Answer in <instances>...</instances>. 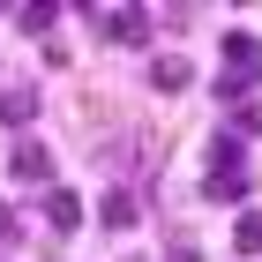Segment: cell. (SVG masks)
<instances>
[{
    "label": "cell",
    "instance_id": "7",
    "mask_svg": "<svg viewBox=\"0 0 262 262\" xmlns=\"http://www.w3.org/2000/svg\"><path fill=\"white\" fill-rule=\"evenodd\" d=\"M247 187H255L247 172H210V180H202V195H210V202H247Z\"/></svg>",
    "mask_w": 262,
    "mask_h": 262
},
{
    "label": "cell",
    "instance_id": "8",
    "mask_svg": "<svg viewBox=\"0 0 262 262\" xmlns=\"http://www.w3.org/2000/svg\"><path fill=\"white\" fill-rule=\"evenodd\" d=\"M210 172H247V150L232 135H217V142H210Z\"/></svg>",
    "mask_w": 262,
    "mask_h": 262
},
{
    "label": "cell",
    "instance_id": "5",
    "mask_svg": "<svg viewBox=\"0 0 262 262\" xmlns=\"http://www.w3.org/2000/svg\"><path fill=\"white\" fill-rule=\"evenodd\" d=\"M45 225H53V232H75V225H82V195H68V187H45Z\"/></svg>",
    "mask_w": 262,
    "mask_h": 262
},
{
    "label": "cell",
    "instance_id": "14",
    "mask_svg": "<svg viewBox=\"0 0 262 262\" xmlns=\"http://www.w3.org/2000/svg\"><path fill=\"white\" fill-rule=\"evenodd\" d=\"M165 262H202V255H195V247H187V240H180V247H172V255H165Z\"/></svg>",
    "mask_w": 262,
    "mask_h": 262
},
{
    "label": "cell",
    "instance_id": "11",
    "mask_svg": "<svg viewBox=\"0 0 262 262\" xmlns=\"http://www.w3.org/2000/svg\"><path fill=\"white\" fill-rule=\"evenodd\" d=\"M15 23H23V30H30V38H45V30H53V23H60V8H23Z\"/></svg>",
    "mask_w": 262,
    "mask_h": 262
},
{
    "label": "cell",
    "instance_id": "9",
    "mask_svg": "<svg viewBox=\"0 0 262 262\" xmlns=\"http://www.w3.org/2000/svg\"><path fill=\"white\" fill-rule=\"evenodd\" d=\"M232 247H240V255H262V217H255V210H240V225H232Z\"/></svg>",
    "mask_w": 262,
    "mask_h": 262
},
{
    "label": "cell",
    "instance_id": "3",
    "mask_svg": "<svg viewBox=\"0 0 262 262\" xmlns=\"http://www.w3.org/2000/svg\"><path fill=\"white\" fill-rule=\"evenodd\" d=\"M0 120H8V127H30V120H38V90H30V82H0Z\"/></svg>",
    "mask_w": 262,
    "mask_h": 262
},
{
    "label": "cell",
    "instance_id": "13",
    "mask_svg": "<svg viewBox=\"0 0 262 262\" xmlns=\"http://www.w3.org/2000/svg\"><path fill=\"white\" fill-rule=\"evenodd\" d=\"M23 240V217H15V210H0V247H15Z\"/></svg>",
    "mask_w": 262,
    "mask_h": 262
},
{
    "label": "cell",
    "instance_id": "10",
    "mask_svg": "<svg viewBox=\"0 0 262 262\" xmlns=\"http://www.w3.org/2000/svg\"><path fill=\"white\" fill-rule=\"evenodd\" d=\"M240 135H262V98L232 105V142H240Z\"/></svg>",
    "mask_w": 262,
    "mask_h": 262
},
{
    "label": "cell",
    "instance_id": "2",
    "mask_svg": "<svg viewBox=\"0 0 262 262\" xmlns=\"http://www.w3.org/2000/svg\"><path fill=\"white\" fill-rule=\"evenodd\" d=\"M98 38H113V45H142L150 38V8H98Z\"/></svg>",
    "mask_w": 262,
    "mask_h": 262
},
{
    "label": "cell",
    "instance_id": "12",
    "mask_svg": "<svg viewBox=\"0 0 262 262\" xmlns=\"http://www.w3.org/2000/svg\"><path fill=\"white\" fill-rule=\"evenodd\" d=\"M98 217H105V225H135V202H127V195H105Z\"/></svg>",
    "mask_w": 262,
    "mask_h": 262
},
{
    "label": "cell",
    "instance_id": "4",
    "mask_svg": "<svg viewBox=\"0 0 262 262\" xmlns=\"http://www.w3.org/2000/svg\"><path fill=\"white\" fill-rule=\"evenodd\" d=\"M8 172H15V180H45V172H53V150H45V142H30V135H23L15 150H8Z\"/></svg>",
    "mask_w": 262,
    "mask_h": 262
},
{
    "label": "cell",
    "instance_id": "1",
    "mask_svg": "<svg viewBox=\"0 0 262 262\" xmlns=\"http://www.w3.org/2000/svg\"><path fill=\"white\" fill-rule=\"evenodd\" d=\"M255 82H262V38L232 30V38H225V60H217V98L225 105H247Z\"/></svg>",
    "mask_w": 262,
    "mask_h": 262
},
{
    "label": "cell",
    "instance_id": "6",
    "mask_svg": "<svg viewBox=\"0 0 262 262\" xmlns=\"http://www.w3.org/2000/svg\"><path fill=\"white\" fill-rule=\"evenodd\" d=\"M150 90H165V98H172V90H187V60H180V53L150 60Z\"/></svg>",
    "mask_w": 262,
    "mask_h": 262
}]
</instances>
